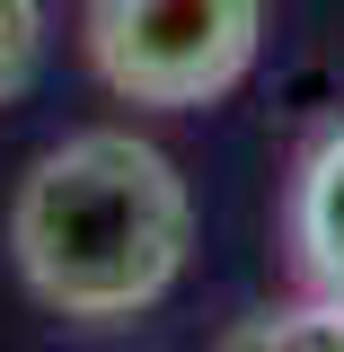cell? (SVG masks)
Segmentation results:
<instances>
[{"mask_svg":"<svg viewBox=\"0 0 344 352\" xmlns=\"http://www.w3.org/2000/svg\"><path fill=\"white\" fill-rule=\"evenodd\" d=\"M194 247V194L159 141L97 124L53 141L18 203H9V256L18 282L71 326H124L159 308Z\"/></svg>","mask_w":344,"mask_h":352,"instance_id":"1","label":"cell"},{"mask_svg":"<svg viewBox=\"0 0 344 352\" xmlns=\"http://www.w3.org/2000/svg\"><path fill=\"white\" fill-rule=\"evenodd\" d=\"M265 53V0H88V62L124 106H221Z\"/></svg>","mask_w":344,"mask_h":352,"instance_id":"2","label":"cell"},{"mask_svg":"<svg viewBox=\"0 0 344 352\" xmlns=\"http://www.w3.org/2000/svg\"><path fill=\"white\" fill-rule=\"evenodd\" d=\"M292 264H301V291L309 300H336L344 308V124H327L309 141L301 176H292Z\"/></svg>","mask_w":344,"mask_h":352,"instance_id":"3","label":"cell"},{"mask_svg":"<svg viewBox=\"0 0 344 352\" xmlns=\"http://www.w3.org/2000/svg\"><path fill=\"white\" fill-rule=\"evenodd\" d=\"M221 352H344V308H336V300L265 308V317H247Z\"/></svg>","mask_w":344,"mask_h":352,"instance_id":"4","label":"cell"},{"mask_svg":"<svg viewBox=\"0 0 344 352\" xmlns=\"http://www.w3.org/2000/svg\"><path fill=\"white\" fill-rule=\"evenodd\" d=\"M44 71V0H0V106H18Z\"/></svg>","mask_w":344,"mask_h":352,"instance_id":"5","label":"cell"}]
</instances>
